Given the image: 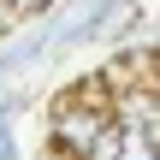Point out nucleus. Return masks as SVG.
I'll return each instance as SVG.
<instances>
[{
	"label": "nucleus",
	"mask_w": 160,
	"mask_h": 160,
	"mask_svg": "<svg viewBox=\"0 0 160 160\" xmlns=\"http://www.w3.org/2000/svg\"><path fill=\"white\" fill-rule=\"evenodd\" d=\"M113 125V101H89V95H65L59 107H53V119H48V148L65 160L89 154V142L101 137Z\"/></svg>",
	"instance_id": "nucleus-1"
},
{
	"label": "nucleus",
	"mask_w": 160,
	"mask_h": 160,
	"mask_svg": "<svg viewBox=\"0 0 160 160\" xmlns=\"http://www.w3.org/2000/svg\"><path fill=\"white\" fill-rule=\"evenodd\" d=\"M154 160H160V154H154Z\"/></svg>",
	"instance_id": "nucleus-4"
},
{
	"label": "nucleus",
	"mask_w": 160,
	"mask_h": 160,
	"mask_svg": "<svg viewBox=\"0 0 160 160\" xmlns=\"http://www.w3.org/2000/svg\"><path fill=\"white\" fill-rule=\"evenodd\" d=\"M0 160H18V142H12V113L0 119Z\"/></svg>",
	"instance_id": "nucleus-2"
},
{
	"label": "nucleus",
	"mask_w": 160,
	"mask_h": 160,
	"mask_svg": "<svg viewBox=\"0 0 160 160\" xmlns=\"http://www.w3.org/2000/svg\"><path fill=\"white\" fill-rule=\"evenodd\" d=\"M148 95H154V101H160V65H154V77H148Z\"/></svg>",
	"instance_id": "nucleus-3"
}]
</instances>
